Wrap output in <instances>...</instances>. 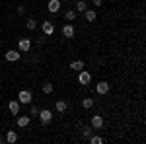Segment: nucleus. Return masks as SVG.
Masks as SVG:
<instances>
[{
  "mask_svg": "<svg viewBox=\"0 0 146 144\" xmlns=\"http://www.w3.org/2000/svg\"><path fill=\"white\" fill-rule=\"evenodd\" d=\"M18 101L23 103V105H29V103L33 101V94H31L29 90H22V92L18 94Z\"/></svg>",
  "mask_w": 146,
  "mask_h": 144,
  "instance_id": "obj_1",
  "label": "nucleus"
},
{
  "mask_svg": "<svg viewBox=\"0 0 146 144\" xmlns=\"http://www.w3.org/2000/svg\"><path fill=\"white\" fill-rule=\"evenodd\" d=\"M37 117L41 119V123H43V125H49V123L53 121V111H51V109H39Z\"/></svg>",
  "mask_w": 146,
  "mask_h": 144,
  "instance_id": "obj_2",
  "label": "nucleus"
},
{
  "mask_svg": "<svg viewBox=\"0 0 146 144\" xmlns=\"http://www.w3.org/2000/svg\"><path fill=\"white\" fill-rule=\"evenodd\" d=\"M74 35H76V29H74V23H64V25H62V37H64V39H72V37H74Z\"/></svg>",
  "mask_w": 146,
  "mask_h": 144,
  "instance_id": "obj_3",
  "label": "nucleus"
},
{
  "mask_svg": "<svg viewBox=\"0 0 146 144\" xmlns=\"http://www.w3.org/2000/svg\"><path fill=\"white\" fill-rule=\"evenodd\" d=\"M20 56H22V53H20L18 49H10V51H6L4 58H6L8 62H18V60H20Z\"/></svg>",
  "mask_w": 146,
  "mask_h": 144,
  "instance_id": "obj_4",
  "label": "nucleus"
},
{
  "mask_svg": "<svg viewBox=\"0 0 146 144\" xmlns=\"http://www.w3.org/2000/svg\"><path fill=\"white\" fill-rule=\"evenodd\" d=\"M29 49H31V41L27 37H23V39L18 41V51L20 53H29Z\"/></svg>",
  "mask_w": 146,
  "mask_h": 144,
  "instance_id": "obj_5",
  "label": "nucleus"
},
{
  "mask_svg": "<svg viewBox=\"0 0 146 144\" xmlns=\"http://www.w3.org/2000/svg\"><path fill=\"white\" fill-rule=\"evenodd\" d=\"M78 82L82 84V86H88L92 82V74L88 72V70H80L78 72Z\"/></svg>",
  "mask_w": 146,
  "mask_h": 144,
  "instance_id": "obj_6",
  "label": "nucleus"
},
{
  "mask_svg": "<svg viewBox=\"0 0 146 144\" xmlns=\"http://www.w3.org/2000/svg\"><path fill=\"white\" fill-rule=\"evenodd\" d=\"M90 127L94 129V131H100V129H103V117L101 115H94L90 121Z\"/></svg>",
  "mask_w": 146,
  "mask_h": 144,
  "instance_id": "obj_7",
  "label": "nucleus"
},
{
  "mask_svg": "<svg viewBox=\"0 0 146 144\" xmlns=\"http://www.w3.org/2000/svg\"><path fill=\"white\" fill-rule=\"evenodd\" d=\"M29 123H31V117H29V115H18V119H16V125H18L20 129L29 127Z\"/></svg>",
  "mask_w": 146,
  "mask_h": 144,
  "instance_id": "obj_8",
  "label": "nucleus"
},
{
  "mask_svg": "<svg viewBox=\"0 0 146 144\" xmlns=\"http://www.w3.org/2000/svg\"><path fill=\"white\" fill-rule=\"evenodd\" d=\"M109 88H111V84H109V82H103V80H101L100 84L96 86V94H100V96H105V94L109 92Z\"/></svg>",
  "mask_w": 146,
  "mask_h": 144,
  "instance_id": "obj_9",
  "label": "nucleus"
},
{
  "mask_svg": "<svg viewBox=\"0 0 146 144\" xmlns=\"http://www.w3.org/2000/svg\"><path fill=\"white\" fill-rule=\"evenodd\" d=\"M41 29L45 35H53L55 33V23L53 22H41Z\"/></svg>",
  "mask_w": 146,
  "mask_h": 144,
  "instance_id": "obj_10",
  "label": "nucleus"
},
{
  "mask_svg": "<svg viewBox=\"0 0 146 144\" xmlns=\"http://www.w3.org/2000/svg\"><path fill=\"white\" fill-rule=\"evenodd\" d=\"M47 10L51 12V14H56V12L60 10V0H49V4H47Z\"/></svg>",
  "mask_w": 146,
  "mask_h": 144,
  "instance_id": "obj_11",
  "label": "nucleus"
},
{
  "mask_svg": "<svg viewBox=\"0 0 146 144\" xmlns=\"http://www.w3.org/2000/svg\"><path fill=\"white\" fill-rule=\"evenodd\" d=\"M8 109H10L12 115H20V101H18V100H10Z\"/></svg>",
  "mask_w": 146,
  "mask_h": 144,
  "instance_id": "obj_12",
  "label": "nucleus"
},
{
  "mask_svg": "<svg viewBox=\"0 0 146 144\" xmlns=\"http://www.w3.org/2000/svg\"><path fill=\"white\" fill-rule=\"evenodd\" d=\"M76 16H78V12L76 10H72V8H70V10H66L64 12V20H66V22H76Z\"/></svg>",
  "mask_w": 146,
  "mask_h": 144,
  "instance_id": "obj_13",
  "label": "nucleus"
},
{
  "mask_svg": "<svg viewBox=\"0 0 146 144\" xmlns=\"http://www.w3.org/2000/svg\"><path fill=\"white\" fill-rule=\"evenodd\" d=\"M37 25H39V23H37V20H33V18H27V20H25V29H27V31H35Z\"/></svg>",
  "mask_w": 146,
  "mask_h": 144,
  "instance_id": "obj_14",
  "label": "nucleus"
},
{
  "mask_svg": "<svg viewBox=\"0 0 146 144\" xmlns=\"http://www.w3.org/2000/svg\"><path fill=\"white\" fill-rule=\"evenodd\" d=\"M70 68H72L74 72H80V70L86 68V64H84V60H72V62H70Z\"/></svg>",
  "mask_w": 146,
  "mask_h": 144,
  "instance_id": "obj_15",
  "label": "nucleus"
},
{
  "mask_svg": "<svg viewBox=\"0 0 146 144\" xmlns=\"http://www.w3.org/2000/svg\"><path fill=\"white\" fill-rule=\"evenodd\" d=\"M4 140H6V142H10V144L18 142V133H16V131H8L6 136H4Z\"/></svg>",
  "mask_w": 146,
  "mask_h": 144,
  "instance_id": "obj_16",
  "label": "nucleus"
},
{
  "mask_svg": "<svg viewBox=\"0 0 146 144\" xmlns=\"http://www.w3.org/2000/svg\"><path fill=\"white\" fill-rule=\"evenodd\" d=\"M55 107H56V111H58V113H64V111L68 109V103H66L64 100H56Z\"/></svg>",
  "mask_w": 146,
  "mask_h": 144,
  "instance_id": "obj_17",
  "label": "nucleus"
},
{
  "mask_svg": "<svg viewBox=\"0 0 146 144\" xmlns=\"http://www.w3.org/2000/svg\"><path fill=\"white\" fill-rule=\"evenodd\" d=\"M74 10L84 14V12L88 10V2H86V0H78V2H76V6H74Z\"/></svg>",
  "mask_w": 146,
  "mask_h": 144,
  "instance_id": "obj_18",
  "label": "nucleus"
},
{
  "mask_svg": "<svg viewBox=\"0 0 146 144\" xmlns=\"http://www.w3.org/2000/svg\"><path fill=\"white\" fill-rule=\"evenodd\" d=\"M84 18H86V22H96L98 14H96V10H86L84 12Z\"/></svg>",
  "mask_w": 146,
  "mask_h": 144,
  "instance_id": "obj_19",
  "label": "nucleus"
},
{
  "mask_svg": "<svg viewBox=\"0 0 146 144\" xmlns=\"http://www.w3.org/2000/svg\"><path fill=\"white\" fill-rule=\"evenodd\" d=\"M94 103H96V101L92 100V98H84V100H82V107H84V109H92Z\"/></svg>",
  "mask_w": 146,
  "mask_h": 144,
  "instance_id": "obj_20",
  "label": "nucleus"
},
{
  "mask_svg": "<svg viewBox=\"0 0 146 144\" xmlns=\"http://www.w3.org/2000/svg\"><path fill=\"white\" fill-rule=\"evenodd\" d=\"M41 92H43L45 96H49V94L53 92V84H51V82H43V86H41Z\"/></svg>",
  "mask_w": 146,
  "mask_h": 144,
  "instance_id": "obj_21",
  "label": "nucleus"
},
{
  "mask_svg": "<svg viewBox=\"0 0 146 144\" xmlns=\"http://www.w3.org/2000/svg\"><path fill=\"white\" fill-rule=\"evenodd\" d=\"M37 113H39V107L31 101V103H29V117H37Z\"/></svg>",
  "mask_w": 146,
  "mask_h": 144,
  "instance_id": "obj_22",
  "label": "nucleus"
},
{
  "mask_svg": "<svg viewBox=\"0 0 146 144\" xmlns=\"http://www.w3.org/2000/svg\"><path fill=\"white\" fill-rule=\"evenodd\" d=\"M88 140H90V144H101V142H103V138H101V136H98V134H92Z\"/></svg>",
  "mask_w": 146,
  "mask_h": 144,
  "instance_id": "obj_23",
  "label": "nucleus"
},
{
  "mask_svg": "<svg viewBox=\"0 0 146 144\" xmlns=\"http://www.w3.org/2000/svg\"><path fill=\"white\" fill-rule=\"evenodd\" d=\"M82 134H84V138H90L92 134H94V129H92L90 125H86V127H84V133H82Z\"/></svg>",
  "mask_w": 146,
  "mask_h": 144,
  "instance_id": "obj_24",
  "label": "nucleus"
},
{
  "mask_svg": "<svg viewBox=\"0 0 146 144\" xmlns=\"http://www.w3.org/2000/svg\"><path fill=\"white\" fill-rule=\"evenodd\" d=\"M25 6H18V14H20V16H25Z\"/></svg>",
  "mask_w": 146,
  "mask_h": 144,
  "instance_id": "obj_25",
  "label": "nucleus"
},
{
  "mask_svg": "<svg viewBox=\"0 0 146 144\" xmlns=\"http://www.w3.org/2000/svg\"><path fill=\"white\" fill-rule=\"evenodd\" d=\"M101 4H103L101 0H92V6H101Z\"/></svg>",
  "mask_w": 146,
  "mask_h": 144,
  "instance_id": "obj_26",
  "label": "nucleus"
},
{
  "mask_svg": "<svg viewBox=\"0 0 146 144\" xmlns=\"http://www.w3.org/2000/svg\"><path fill=\"white\" fill-rule=\"evenodd\" d=\"M2 142H6V140H4V136H2V134H0V144Z\"/></svg>",
  "mask_w": 146,
  "mask_h": 144,
  "instance_id": "obj_27",
  "label": "nucleus"
}]
</instances>
